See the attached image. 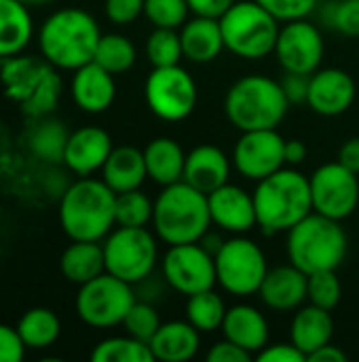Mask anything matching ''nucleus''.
<instances>
[{"label": "nucleus", "mask_w": 359, "mask_h": 362, "mask_svg": "<svg viewBox=\"0 0 359 362\" xmlns=\"http://www.w3.org/2000/svg\"><path fill=\"white\" fill-rule=\"evenodd\" d=\"M59 223L74 242H102L116 225V193L104 180L80 176L61 193Z\"/></svg>", "instance_id": "1"}, {"label": "nucleus", "mask_w": 359, "mask_h": 362, "mask_svg": "<svg viewBox=\"0 0 359 362\" xmlns=\"http://www.w3.org/2000/svg\"><path fill=\"white\" fill-rule=\"evenodd\" d=\"M102 30L95 17L83 8H59L51 13L40 32L38 47L42 57L61 70H78L93 62Z\"/></svg>", "instance_id": "2"}, {"label": "nucleus", "mask_w": 359, "mask_h": 362, "mask_svg": "<svg viewBox=\"0 0 359 362\" xmlns=\"http://www.w3.org/2000/svg\"><path fill=\"white\" fill-rule=\"evenodd\" d=\"M252 195L258 227L267 235L290 231L313 212L309 178L292 165L258 180Z\"/></svg>", "instance_id": "3"}, {"label": "nucleus", "mask_w": 359, "mask_h": 362, "mask_svg": "<svg viewBox=\"0 0 359 362\" xmlns=\"http://www.w3.org/2000/svg\"><path fill=\"white\" fill-rule=\"evenodd\" d=\"M0 83L8 100L19 104L21 112L40 119L51 115L61 98V76L44 57L13 55L0 66Z\"/></svg>", "instance_id": "4"}, {"label": "nucleus", "mask_w": 359, "mask_h": 362, "mask_svg": "<svg viewBox=\"0 0 359 362\" xmlns=\"http://www.w3.org/2000/svg\"><path fill=\"white\" fill-rule=\"evenodd\" d=\"M152 225L167 246L201 242L212 225L207 195L184 180L163 187L154 202Z\"/></svg>", "instance_id": "5"}, {"label": "nucleus", "mask_w": 359, "mask_h": 362, "mask_svg": "<svg viewBox=\"0 0 359 362\" xmlns=\"http://www.w3.org/2000/svg\"><path fill=\"white\" fill-rule=\"evenodd\" d=\"M290 100L279 81L264 74H248L235 81L224 95V112L239 132L277 129L286 119Z\"/></svg>", "instance_id": "6"}, {"label": "nucleus", "mask_w": 359, "mask_h": 362, "mask_svg": "<svg viewBox=\"0 0 359 362\" xmlns=\"http://www.w3.org/2000/svg\"><path fill=\"white\" fill-rule=\"evenodd\" d=\"M286 248L290 263L309 276L315 272L339 269L347 257L349 240L341 221L311 212L288 231Z\"/></svg>", "instance_id": "7"}, {"label": "nucleus", "mask_w": 359, "mask_h": 362, "mask_svg": "<svg viewBox=\"0 0 359 362\" xmlns=\"http://www.w3.org/2000/svg\"><path fill=\"white\" fill-rule=\"evenodd\" d=\"M224 49L243 59H264L275 53L279 19L256 0H239L220 17Z\"/></svg>", "instance_id": "8"}, {"label": "nucleus", "mask_w": 359, "mask_h": 362, "mask_svg": "<svg viewBox=\"0 0 359 362\" xmlns=\"http://www.w3.org/2000/svg\"><path fill=\"white\" fill-rule=\"evenodd\" d=\"M157 257V240L146 227H118L106 235V272L129 284L146 280L154 272Z\"/></svg>", "instance_id": "9"}, {"label": "nucleus", "mask_w": 359, "mask_h": 362, "mask_svg": "<svg viewBox=\"0 0 359 362\" xmlns=\"http://www.w3.org/2000/svg\"><path fill=\"white\" fill-rule=\"evenodd\" d=\"M216 259V280L233 297H252L260 291V284L269 272L262 248L241 235L226 240Z\"/></svg>", "instance_id": "10"}, {"label": "nucleus", "mask_w": 359, "mask_h": 362, "mask_svg": "<svg viewBox=\"0 0 359 362\" xmlns=\"http://www.w3.org/2000/svg\"><path fill=\"white\" fill-rule=\"evenodd\" d=\"M135 299L138 295L133 293V284L104 272L78 288L76 314L93 329H110L123 325Z\"/></svg>", "instance_id": "11"}, {"label": "nucleus", "mask_w": 359, "mask_h": 362, "mask_svg": "<svg viewBox=\"0 0 359 362\" xmlns=\"http://www.w3.org/2000/svg\"><path fill=\"white\" fill-rule=\"evenodd\" d=\"M144 98L154 117L178 123L193 115L199 93L195 78L180 64H176L152 68L144 85Z\"/></svg>", "instance_id": "12"}, {"label": "nucleus", "mask_w": 359, "mask_h": 362, "mask_svg": "<svg viewBox=\"0 0 359 362\" xmlns=\"http://www.w3.org/2000/svg\"><path fill=\"white\" fill-rule=\"evenodd\" d=\"M161 272L165 284L184 297L209 291L218 284L216 259L201 242L169 246Z\"/></svg>", "instance_id": "13"}, {"label": "nucleus", "mask_w": 359, "mask_h": 362, "mask_svg": "<svg viewBox=\"0 0 359 362\" xmlns=\"http://www.w3.org/2000/svg\"><path fill=\"white\" fill-rule=\"evenodd\" d=\"M313 212L334 221L349 218L359 204L358 174L341 161L324 163L309 176Z\"/></svg>", "instance_id": "14"}, {"label": "nucleus", "mask_w": 359, "mask_h": 362, "mask_svg": "<svg viewBox=\"0 0 359 362\" xmlns=\"http://www.w3.org/2000/svg\"><path fill=\"white\" fill-rule=\"evenodd\" d=\"M231 159L243 178L258 182L286 165V138L277 129L241 132Z\"/></svg>", "instance_id": "15"}, {"label": "nucleus", "mask_w": 359, "mask_h": 362, "mask_svg": "<svg viewBox=\"0 0 359 362\" xmlns=\"http://www.w3.org/2000/svg\"><path fill=\"white\" fill-rule=\"evenodd\" d=\"M275 55L286 72L311 76L320 70L324 59V36L320 28L307 19L286 21L277 36Z\"/></svg>", "instance_id": "16"}, {"label": "nucleus", "mask_w": 359, "mask_h": 362, "mask_svg": "<svg viewBox=\"0 0 359 362\" xmlns=\"http://www.w3.org/2000/svg\"><path fill=\"white\" fill-rule=\"evenodd\" d=\"M355 100V81L347 70L320 68L309 76L307 104L315 115L339 117L351 108Z\"/></svg>", "instance_id": "17"}, {"label": "nucleus", "mask_w": 359, "mask_h": 362, "mask_svg": "<svg viewBox=\"0 0 359 362\" xmlns=\"http://www.w3.org/2000/svg\"><path fill=\"white\" fill-rule=\"evenodd\" d=\"M207 204L212 223L218 225L222 231L241 235L258 225L254 195L237 185L226 182L216 191L207 193Z\"/></svg>", "instance_id": "18"}, {"label": "nucleus", "mask_w": 359, "mask_h": 362, "mask_svg": "<svg viewBox=\"0 0 359 362\" xmlns=\"http://www.w3.org/2000/svg\"><path fill=\"white\" fill-rule=\"evenodd\" d=\"M112 148V138L106 129L87 125L70 134L63 163L76 176H91L93 172L104 168Z\"/></svg>", "instance_id": "19"}, {"label": "nucleus", "mask_w": 359, "mask_h": 362, "mask_svg": "<svg viewBox=\"0 0 359 362\" xmlns=\"http://www.w3.org/2000/svg\"><path fill=\"white\" fill-rule=\"evenodd\" d=\"M72 100L74 104L89 112V115H99L104 110H108L116 98V83H114V74L108 72L106 68H102L95 62H89L85 66H80L78 70H74L72 76Z\"/></svg>", "instance_id": "20"}, {"label": "nucleus", "mask_w": 359, "mask_h": 362, "mask_svg": "<svg viewBox=\"0 0 359 362\" xmlns=\"http://www.w3.org/2000/svg\"><path fill=\"white\" fill-rule=\"evenodd\" d=\"M309 276L296 265H281L269 269L260 284V299L275 312H294L307 301Z\"/></svg>", "instance_id": "21"}, {"label": "nucleus", "mask_w": 359, "mask_h": 362, "mask_svg": "<svg viewBox=\"0 0 359 362\" xmlns=\"http://www.w3.org/2000/svg\"><path fill=\"white\" fill-rule=\"evenodd\" d=\"M231 168L233 159H229L222 148L214 144H201L186 155L182 180L207 195L229 182Z\"/></svg>", "instance_id": "22"}, {"label": "nucleus", "mask_w": 359, "mask_h": 362, "mask_svg": "<svg viewBox=\"0 0 359 362\" xmlns=\"http://www.w3.org/2000/svg\"><path fill=\"white\" fill-rule=\"evenodd\" d=\"M222 333L226 339L248 350L254 358L264 346H269V322L258 308L248 303H237L226 310Z\"/></svg>", "instance_id": "23"}, {"label": "nucleus", "mask_w": 359, "mask_h": 362, "mask_svg": "<svg viewBox=\"0 0 359 362\" xmlns=\"http://www.w3.org/2000/svg\"><path fill=\"white\" fill-rule=\"evenodd\" d=\"M180 40H182L184 57L188 62L193 64L214 62L224 49L220 19L195 15L180 28Z\"/></svg>", "instance_id": "24"}, {"label": "nucleus", "mask_w": 359, "mask_h": 362, "mask_svg": "<svg viewBox=\"0 0 359 362\" xmlns=\"http://www.w3.org/2000/svg\"><path fill=\"white\" fill-rule=\"evenodd\" d=\"M154 361L184 362L197 356L201 346V333L188 320L163 322L150 339Z\"/></svg>", "instance_id": "25"}, {"label": "nucleus", "mask_w": 359, "mask_h": 362, "mask_svg": "<svg viewBox=\"0 0 359 362\" xmlns=\"http://www.w3.org/2000/svg\"><path fill=\"white\" fill-rule=\"evenodd\" d=\"M332 335H334V320L330 316V310L317 308L313 303L300 305L296 310L290 327V339L307 358L315 350L330 344Z\"/></svg>", "instance_id": "26"}, {"label": "nucleus", "mask_w": 359, "mask_h": 362, "mask_svg": "<svg viewBox=\"0 0 359 362\" xmlns=\"http://www.w3.org/2000/svg\"><path fill=\"white\" fill-rule=\"evenodd\" d=\"M148 178L144 151L135 146H116L102 168V180L114 191L125 193L140 189Z\"/></svg>", "instance_id": "27"}, {"label": "nucleus", "mask_w": 359, "mask_h": 362, "mask_svg": "<svg viewBox=\"0 0 359 362\" xmlns=\"http://www.w3.org/2000/svg\"><path fill=\"white\" fill-rule=\"evenodd\" d=\"M144 161L148 178L161 187L180 182L184 178L186 153L174 138L161 136L150 140L144 148Z\"/></svg>", "instance_id": "28"}, {"label": "nucleus", "mask_w": 359, "mask_h": 362, "mask_svg": "<svg viewBox=\"0 0 359 362\" xmlns=\"http://www.w3.org/2000/svg\"><path fill=\"white\" fill-rule=\"evenodd\" d=\"M30 8L19 0H0V59L19 55L32 40Z\"/></svg>", "instance_id": "29"}, {"label": "nucleus", "mask_w": 359, "mask_h": 362, "mask_svg": "<svg viewBox=\"0 0 359 362\" xmlns=\"http://www.w3.org/2000/svg\"><path fill=\"white\" fill-rule=\"evenodd\" d=\"M59 269L72 284H87L106 272L104 246L99 242H74L63 250Z\"/></svg>", "instance_id": "30"}, {"label": "nucleus", "mask_w": 359, "mask_h": 362, "mask_svg": "<svg viewBox=\"0 0 359 362\" xmlns=\"http://www.w3.org/2000/svg\"><path fill=\"white\" fill-rule=\"evenodd\" d=\"M70 132L68 127L53 117L36 119V125L28 134V146L44 163H63V153L68 144Z\"/></svg>", "instance_id": "31"}, {"label": "nucleus", "mask_w": 359, "mask_h": 362, "mask_svg": "<svg viewBox=\"0 0 359 362\" xmlns=\"http://www.w3.org/2000/svg\"><path fill=\"white\" fill-rule=\"evenodd\" d=\"M15 329L28 350H44L57 341L61 333V322L53 310L34 308L19 318Z\"/></svg>", "instance_id": "32"}, {"label": "nucleus", "mask_w": 359, "mask_h": 362, "mask_svg": "<svg viewBox=\"0 0 359 362\" xmlns=\"http://www.w3.org/2000/svg\"><path fill=\"white\" fill-rule=\"evenodd\" d=\"M226 310L229 308L224 305L222 297L214 288L190 295L186 299V320L199 333H214V331L222 329Z\"/></svg>", "instance_id": "33"}, {"label": "nucleus", "mask_w": 359, "mask_h": 362, "mask_svg": "<svg viewBox=\"0 0 359 362\" xmlns=\"http://www.w3.org/2000/svg\"><path fill=\"white\" fill-rule=\"evenodd\" d=\"M93 362H152L154 354L146 341H140L131 335L108 337L95 346L91 352Z\"/></svg>", "instance_id": "34"}, {"label": "nucleus", "mask_w": 359, "mask_h": 362, "mask_svg": "<svg viewBox=\"0 0 359 362\" xmlns=\"http://www.w3.org/2000/svg\"><path fill=\"white\" fill-rule=\"evenodd\" d=\"M135 45L123 34H102L93 62L112 74H123L135 64Z\"/></svg>", "instance_id": "35"}, {"label": "nucleus", "mask_w": 359, "mask_h": 362, "mask_svg": "<svg viewBox=\"0 0 359 362\" xmlns=\"http://www.w3.org/2000/svg\"><path fill=\"white\" fill-rule=\"evenodd\" d=\"M146 57L152 68L176 66L184 57L180 32L171 28H154L146 40Z\"/></svg>", "instance_id": "36"}, {"label": "nucleus", "mask_w": 359, "mask_h": 362, "mask_svg": "<svg viewBox=\"0 0 359 362\" xmlns=\"http://www.w3.org/2000/svg\"><path fill=\"white\" fill-rule=\"evenodd\" d=\"M154 204L140 189L116 193V225L118 227H146L152 223Z\"/></svg>", "instance_id": "37"}, {"label": "nucleus", "mask_w": 359, "mask_h": 362, "mask_svg": "<svg viewBox=\"0 0 359 362\" xmlns=\"http://www.w3.org/2000/svg\"><path fill=\"white\" fill-rule=\"evenodd\" d=\"M341 297H343V286L336 276V269L309 274V284H307L309 303L332 312L341 303Z\"/></svg>", "instance_id": "38"}, {"label": "nucleus", "mask_w": 359, "mask_h": 362, "mask_svg": "<svg viewBox=\"0 0 359 362\" xmlns=\"http://www.w3.org/2000/svg\"><path fill=\"white\" fill-rule=\"evenodd\" d=\"M161 325L163 322L159 318L157 308L144 299H140V301L135 299V303L131 305V310L127 312V316L123 320L127 335H131L140 341H146V344H150V339L154 337V333L159 331Z\"/></svg>", "instance_id": "39"}, {"label": "nucleus", "mask_w": 359, "mask_h": 362, "mask_svg": "<svg viewBox=\"0 0 359 362\" xmlns=\"http://www.w3.org/2000/svg\"><path fill=\"white\" fill-rule=\"evenodd\" d=\"M188 0H144V15L154 28L180 30L188 21Z\"/></svg>", "instance_id": "40"}, {"label": "nucleus", "mask_w": 359, "mask_h": 362, "mask_svg": "<svg viewBox=\"0 0 359 362\" xmlns=\"http://www.w3.org/2000/svg\"><path fill=\"white\" fill-rule=\"evenodd\" d=\"M326 21L336 32L358 38L359 36V0H332Z\"/></svg>", "instance_id": "41"}, {"label": "nucleus", "mask_w": 359, "mask_h": 362, "mask_svg": "<svg viewBox=\"0 0 359 362\" xmlns=\"http://www.w3.org/2000/svg\"><path fill=\"white\" fill-rule=\"evenodd\" d=\"M267 11H271L279 21H294L305 19L311 15L320 0H256Z\"/></svg>", "instance_id": "42"}, {"label": "nucleus", "mask_w": 359, "mask_h": 362, "mask_svg": "<svg viewBox=\"0 0 359 362\" xmlns=\"http://www.w3.org/2000/svg\"><path fill=\"white\" fill-rule=\"evenodd\" d=\"M106 17L116 25H129L144 15V0H106Z\"/></svg>", "instance_id": "43"}, {"label": "nucleus", "mask_w": 359, "mask_h": 362, "mask_svg": "<svg viewBox=\"0 0 359 362\" xmlns=\"http://www.w3.org/2000/svg\"><path fill=\"white\" fill-rule=\"evenodd\" d=\"M25 346L17 333L8 325H0V362H19L25 354Z\"/></svg>", "instance_id": "44"}, {"label": "nucleus", "mask_w": 359, "mask_h": 362, "mask_svg": "<svg viewBox=\"0 0 359 362\" xmlns=\"http://www.w3.org/2000/svg\"><path fill=\"white\" fill-rule=\"evenodd\" d=\"M256 358L260 362H305L307 361V356L290 341V344H269V346H264L258 354H256Z\"/></svg>", "instance_id": "45"}, {"label": "nucleus", "mask_w": 359, "mask_h": 362, "mask_svg": "<svg viewBox=\"0 0 359 362\" xmlns=\"http://www.w3.org/2000/svg\"><path fill=\"white\" fill-rule=\"evenodd\" d=\"M254 358L248 350L239 348L237 344H233L231 339H222L218 344L212 346V350L207 352V361L209 362H250Z\"/></svg>", "instance_id": "46"}, {"label": "nucleus", "mask_w": 359, "mask_h": 362, "mask_svg": "<svg viewBox=\"0 0 359 362\" xmlns=\"http://www.w3.org/2000/svg\"><path fill=\"white\" fill-rule=\"evenodd\" d=\"M284 87L286 98L290 104H303L309 98V74H296V72H286V76L279 81Z\"/></svg>", "instance_id": "47"}, {"label": "nucleus", "mask_w": 359, "mask_h": 362, "mask_svg": "<svg viewBox=\"0 0 359 362\" xmlns=\"http://www.w3.org/2000/svg\"><path fill=\"white\" fill-rule=\"evenodd\" d=\"M235 2L237 0H188V6L193 15L220 19Z\"/></svg>", "instance_id": "48"}, {"label": "nucleus", "mask_w": 359, "mask_h": 362, "mask_svg": "<svg viewBox=\"0 0 359 362\" xmlns=\"http://www.w3.org/2000/svg\"><path fill=\"white\" fill-rule=\"evenodd\" d=\"M339 161H341L345 168H349L351 172L359 174V136L349 138V140L341 146V151H339Z\"/></svg>", "instance_id": "49"}, {"label": "nucleus", "mask_w": 359, "mask_h": 362, "mask_svg": "<svg viewBox=\"0 0 359 362\" xmlns=\"http://www.w3.org/2000/svg\"><path fill=\"white\" fill-rule=\"evenodd\" d=\"M307 361L311 362H347V354L339 348V346H334L332 341L330 344H326L324 348H320V350H315Z\"/></svg>", "instance_id": "50"}, {"label": "nucleus", "mask_w": 359, "mask_h": 362, "mask_svg": "<svg viewBox=\"0 0 359 362\" xmlns=\"http://www.w3.org/2000/svg\"><path fill=\"white\" fill-rule=\"evenodd\" d=\"M307 146L303 140H286V163L300 165L307 159Z\"/></svg>", "instance_id": "51"}, {"label": "nucleus", "mask_w": 359, "mask_h": 362, "mask_svg": "<svg viewBox=\"0 0 359 362\" xmlns=\"http://www.w3.org/2000/svg\"><path fill=\"white\" fill-rule=\"evenodd\" d=\"M201 244H203V246H205V248H207V250H209L212 255H216V252L220 250V246L224 244V240L207 231V233H205V235L201 238Z\"/></svg>", "instance_id": "52"}, {"label": "nucleus", "mask_w": 359, "mask_h": 362, "mask_svg": "<svg viewBox=\"0 0 359 362\" xmlns=\"http://www.w3.org/2000/svg\"><path fill=\"white\" fill-rule=\"evenodd\" d=\"M21 4H25L28 8H36V6H44V4H49V2H53V0H19Z\"/></svg>", "instance_id": "53"}]
</instances>
